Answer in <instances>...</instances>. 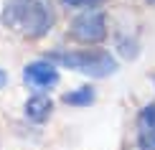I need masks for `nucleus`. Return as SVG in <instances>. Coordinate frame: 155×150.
<instances>
[{
    "instance_id": "obj_1",
    "label": "nucleus",
    "mask_w": 155,
    "mask_h": 150,
    "mask_svg": "<svg viewBox=\"0 0 155 150\" xmlns=\"http://www.w3.org/2000/svg\"><path fill=\"white\" fill-rule=\"evenodd\" d=\"M3 23L28 38H41L54 25V10L48 0H10L3 10Z\"/></svg>"
},
{
    "instance_id": "obj_2",
    "label": "nucleus",
    "mask_w": 155,
    "mask_h": 150,
    "mask_svg": "<svg viewBox=\"0 0 155 150\" xmlns=\"http://www.w3.org/2000/svg\"><path fill=\"white\" fill-rule=\"evenodd\" d=\"M48 61L61 64L66 69H74L92 79H104V76L117 71V61L109 51L102 48H87V51H54L48 54Z\"/></svg>"
},
{
    "instance_id": "obj_3",
    "label": "nucleus",
    "mask_w": 155,
    "mask_h": 150,
    "mask_svg": "<svg viewBox=\"0 0 155 150\" xmlns=\"http://www.w3.org/2000/svg\"><path fill=\"white\" fill-rule=\"evenodd\" d=\"M71 36L81 43H99L107 38V18L102 10H87L71 21Z\"/></svg>"
},
{
    "instance_id": "obj_4",
    "label": "nucleus",
    "mask_w": 155,
    "mask_h": 150,
    "mask_svg": "<svg viewBox=\"0 0 155 150\" xmlns=\"http://www.w3.org/2000/svg\"><path fill=\"white\" fill-rule=\"evenodd\" d=\"M23 79L28 87L36 89H51L59 84V69L54 61H33L23 69Z\"/></svg>"
},
{
    "instance_id": "obj_5",
    "label": "nucleus",
    "mask_w": 155,
    "mask_h": 150,
    "mask_svg": "<svg viewBox=\"0 0 155 150\" xmlns=\"http://www.w3.org/2000/svg\"><path fill=\"white\" fill-rule=\"evenodd\" d=\"M51 109H54V102H51V97H46V94H33L25 102V117H28L31 122H36V125H41V122L48 120Z\"/></svg>"
},
{
    "instance_id": "obj_6",
    "label": "nucleus",
    "mask_w": 155,
    "mask_h": 150,
    "mask_svg": "<svg viewBox=\"0 0 155 150\" xmlns=\"http://www.w3.org/2000/svg\"><path fill=\"white\" fill-rule=\"evenodd\" d=\"M64 102L71 104V107H89L94 102V89L92 87H81V89H74V92L64 94Z\"/></svg>"
},
{
    "instance_id": "obj_7",
    "label": "nucleus",
    "mask_w": 155,
    "mask_h": 150,
    "mask_svg": "<svg viewBox=\"0 0 155 150\" xmlns=\"http://www.w3.org/2000/svg\"><path fill=\"white\" fill-rule=\"evenodd\" d=\"M137 127H140V135H155V104L143 107V112L137 117Z\"/></svg>"
},
{
    "instance_id": "obj_8",
    "label": "nucleus",
    "mask_w": 155,
    "mask_h": 150,
    "mask_svg": "<svg viewBox=\"0 0 155 150\" xmlns=\"http://www.w3.org/2000/svg\"><path fill=\"white\" fill-rule=\"evenodd\" d=\"M66 8H94V5L104 3V0H61Z\"/></svg>"
},
{
    "instance_id": "obj_9",
    "label": "nucleus",
    "mask_w": 155,
    "mask_h": 150,
    "mask_svg": "<svg viewBox=\"0 0 155 150\" xmlns=\"http://www.w3.org/2000/svg\"><path fill=\"white\" fill-rule=\"evenodd\" d=\"M140 150H155V135H140Z\"/></svg>"
},
{
    "instance_id": "obj_10",
    "label": "nucleus",
    "mask_w": 155,
    "mask_h": 150,
    "mask_svg": "<svg viewBox=\"0 0 155 150\" xmlns=\"http://www.w3.org/2000/svg\"><path fill=\"white\" fill-rule=\"evenodd\" d=\"M5 84H8V74H5V71H3V69H0V89H3V87H5Z\"/></svg>"
},
{
    "instance_id": "obj_11",
    "label": "nucleus",
    "mask_w": 155,
    "mask_h": 150,
    "mask_svg": "<svg viewBox=\"0 0 155 150\" xmlns=\"http://www.w3.org/2000/svg\"><path fill=\"white\" fill-rule=\"evenodd\" d=\"M147 3H155V0H147Z\"/></svg>"
}]
</instances>
